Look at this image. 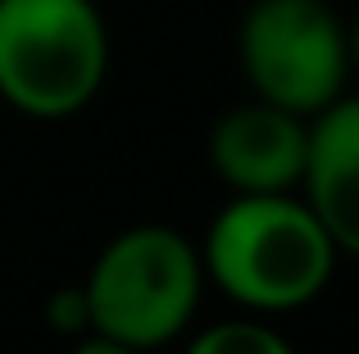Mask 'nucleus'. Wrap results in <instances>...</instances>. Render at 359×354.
Segmentation results:
<instances>
[{
	"label": "nucleus",
	"mask_w": 359,
	"mask_h": 354,
	"mask_svg": "<svg viewBox=\"0 0 359 354\" xmlns=\"http://www.w3.org/2000/svg\"><path fill=\"white\" fill-rule=\"evenodd\" d=\"M327 227L296 191L232 195L201 246L205 282L250 313H291L314 304L337 273Z\"/></svg>",
	"instance_id": "f257e3e1"
},
{
	"label": "nucleus",
	"mask_w": 359,
	"mask_h": 354,
	"mask_svg": "<svg viewBox=\"0 0 359 354\" xmlns=\"http://www.w3.org/2000/svg\"><path fill=\"white\" fill-rule=\"evenodd\" d=\"M109 73V23L96 0H0V100L27 118H73Z\"/></svg>",
	"instance_id": "f03ea898"
},
{
	"label": "nucleus",
	"mask_w": 359,
	"mask_h": 354,
	"mask_svg": "<svg viewBox=\"0 0 359 354\" xmlns=\"http://www.w3.org/2000/svg\"><path fill=\"white\" fill-rule=\"evenodd\" d=\"M205 291L201 246L164 222L128 227L96 255L82 295L91 332L150 354L177 341Z\"/></svg>",
	"instance_id": "7ed1b4c3"
},
{
	"label": "nucleus",
	"mask_w": 359,
	"mask_h": 354,
	"mask_svg": "<svg viewBox=\"0 0 359 354\" xmlns=\"http://www.w3.org/2000/svg\"><path fill=\"white\" fill-rule=\"evenodd\" d=\"M237 59L269 105L314 118L346 96V23L327 0H250L237 27Z\"/></svg>",
	"instance_id": "20e7f679"
},
{
	"label": "nucleus",
	"mask_w": 359,
	"mask_h": 354,
	"mask_svg": "<svg viewBox=\"0 0 359 354\" xmlns=\"http://www.w3.org/2000/svg\"><path fill=\"white\" fill-rule=\"evenodd\" d=\"M309 155V118L269 100L232 105L210 127V169L232 195L300 191Z\"/></svg>",
	"instance_id": "39448f33"
},
{
	"label": "nucleus",
	"mask_w": 359,
	"mask_h": 354,
	"mask_svg": "<svg viewBox=\"0 0 359 354\" xmlns=\"http://www.w3.org/2000/svg\"><path fill=\"white\" fill-rule=\"evenodd\" d=\"M300 195L341 255L359 259V96H337L309 118V155Z\"/></svg>",
	"instance_id": "423d86ee"
},
{
	"label": "nucleus",
	"mask_w": 359,
	"mask_h": 354,
	"mask_svg": "<svg viewBox=\"0 0 359 354\" xmlns=\"http://www.w3.org/2000/svg\"><path fill=\"white\" fill-rule=\"evenodd\" d=\"M182 354H296V350L264 318H228V323L196 332Z\"/></svg>",
	"instance_id": "0eeeda50"
},
{
	"label": "nucleus",
	"mask_w": 359,
	"mask_h": 354,
	"mask_svg": "<svg viewBox=\"0 0 359 354\" xmlns=\"http://www.w3.org/2000/svg\"><path fill=\"white\" fill-rule=\"evenodd\" d=\"M50 323L60 332H91V318H87V295L78 291H60L50 300Z\"/></svg>",
	"instance_id": "6e6552de"
},
{
	"label": "nucleus",
	"mask_w": 359,
	"mask_h": 354,
	"mask_svg": "<svg viewBox=\"0 0 359 354\" xmlns=\"http://www.w3.org/2000/svg\"><path fill=\"white\" fill-rule=\"evenodd\" d=\"M69 354H141V350L123 346V341H109V337H100V332H87V337H82Z\"/></svg>",
	"instance_id": "1a4fd4ad"
},
{
	"label": "nucleus",
	"mask_w": 359,
	"mask_h": 354,
	"mask_svg": "<svg viewBox=\"0 0 359 354\" xmlns=\"http://www.w3.org/2000/svg\"><path fill=\"white\" fill-rule=\"evenodd\" d=\"M346 50H351V73H359V18L346 23Z\"/></svg>",
	"instance_id": "9d476101"
}]
</instances>
